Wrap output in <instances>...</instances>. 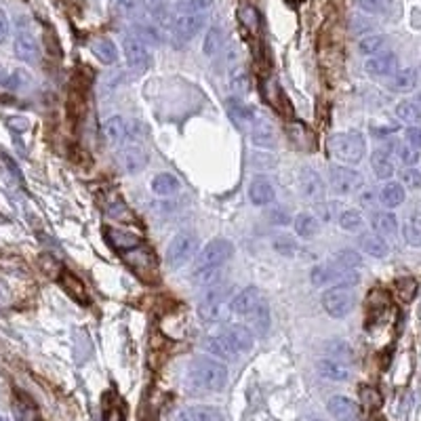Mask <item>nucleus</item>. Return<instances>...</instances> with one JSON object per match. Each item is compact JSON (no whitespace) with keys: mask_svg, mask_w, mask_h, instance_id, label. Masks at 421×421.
I'll return each instance as SVG.
<instances>
[{"mask_svg":"<svg viewBox=\"0 0 421 421\" xmlns=\"http://www.w3.org/2000/svg\"><path fill=\"white\" fill-rule=\"evenodd\" d=\"M15 55H17L22 61H28V63L38 61L40 51H38L36 40H34L30 34H26V32L17 34V38H15Z\"/></svg>","mask_w":421,"mask_h":421,"instance_id":"7c9ffc66","label":"nucleus"},{"mask_svg":"<svg viewBox=\"0 0 421 421\" xmlns=\"http://www.w3.org/2000/svg\"><path fill=\"white\" fill-rule=\"evenodd\" d=\"M327 411L337 421H358L360 419V406L348 398V396H333L327 402Z\"/></svg>","mask_w":421,"mask_h":421,"instance_id":"dca6fc26","label":"nucleus"},{"mask_svg":"<svg viewBox=\"0 0 421 421\" xmlns=\"http://www.w3.org/2000/svg\"><path fill=\"white\" fill-rule=\"evenodd\" d=\"M123 49H125V59H127V66H129L131 70H135V72H144V70H148V68H150V63H152V53H150V47H148L144 40H139L135 34H131V36H127V38H125Z\"/></svg>","mask_w":421,"mask_h":421,"instance_id":"9d476101","label":"nucleus"},{"mask_svg":"<svg viewBox=\"0 0 421 421\" xmlns=\"http://www.w3.org/2000/svg\"><path fill=\"white\" fill-rule=\"evenodd\" d=\"M305 421H327V419H323V417H307Z\"/></svg>","mask_w":421,"mask_h":421,"instance_id":"bf43d9fd","label":"nucleus"},{"mask_svg":"<svg viewBox=\"0 0 421 421\" xmlns=\"http://www.w3.org/2000/svg\"><path fill=\"white\" fill-rule=\"evenodd\" d=\"M194 280L200 284V286H217L220 280H222V268L217 270H202V272H194Z\"/></svg>","mask_w":421,"mask_h":421,"instance_id":"de8ad7c7","label":"nucleus"},{"mask_svg":"<svg viewBox=\"0 0 421 421\" xmlns=\"http://www.w3.org/2000/svg\"><path fill=\"white\" fill-rule=\"evenodd\" d=\"M0 421H9V419H5V417H0Z\"/></svg>","mask_w":421,"mask_h":421,"instance_id":"e2e57ef3","label":"nucleus"},{"mask_svg":"<svg viewBox=\"0 0 421 421\" xmlns=\"http://www.w3.org/2000/svg\"><path fill=\"white\" fill-rule=\"evenodd\" d=\"M331 261H333L335 266L344 268V270H358V268L362 266V257H360V253L354 251V249H339V251L333 255Z\"/></svg>","mask_w":421,"mask_h":421,"instance_id":"ea45409f","label":"nucleus"},{"mask_svg":"<svg viewBox=\"0 0 421 421\" xmlns=\"http://www.w3.org/2000/svg\"><path fill=\"white\" fill-rule=\"evenodd\" d=\"M243 20H245V24H247L251 30H255V28H257V22H259V20H257V13H255L251 7L243 9Z\"/></svg>","mask_w":421,"mask_h":421,"instance_id":"6e6d98bb","label":"nucleus"},{"mask_svg":"<svg viewBox=\"0 0 421 421\" xmlns=\"http://www.w3.org/2000/svg\"><path fill=\"white\" fill-rule=\"evenodd\" d=\"M415 103H417L419 108H421V93H417V97H415Z\"/></svg>","mask_w":421,"mask_h":421,"instance_id":"052dcab7","label":"nucleus"},{"mask_svg":"<svg viewBox=\"0 0 421 421\" xmlns=\"http://www.w3.org/2000/svg\"><path fill=\"white\" fill-rule=\"evenodd\" d=\"M61 284H63V289H66V291H68L76 301H80V303H86V301H89V295H86L84 284H82L74 274L63 272V276H61Z\"/></svg>","mask_w":421,"mask_h":421,"instance_id":"79ce46f5","label":"nucleus"},{"mask_svg":"<svg viewBox=\"0 0 421 421\" xmlns=\"http://www.w3.org/2000/svg\"><path fill=\"white\" fill-rule=\"evenodd\" d=\"M402 236L408 247H421V210H415L404 220Z\"/></svg>","mask_w":421,"mask_h":421,"instance_id":"473e14b6","label":"nucleus"},{"mask_svg":"<svg viewBox=\"0 0 421 421\" xmlns=\"http://www.w3.org/2000/svg\"><path fill=\"white\" fill-rule=\"evenodd\" d=\"M152 3H164V0H152Z\"/></svg>","mask_w":421,"mask_h":421,"instance_id":"680f3d73","label":"nucleus"},{"mask_svg":"<svg viewBox=\"0 0 421 421\" xmlns=\"http://www.w3.org/2000/svg\"><path fill=\"white\" fill-rule=\"evenodd\" d=\"M360 396H362V404H365L367 408H377V406H381V396H379L377 390H373V388H362V390H360Z\"/></svg>","mask_w":421,"mask_h":421,"instance_id":"603ef678","label":"nucleus"},{"mask_svg":"<svg viewBox=\"0 0 421 421\" xmlns=\"http://www.w3.org/2000/svg\"><path fill=\"white\" fill-rule=\"evenodd\" d=\"M274 249H276L280 255H284V257H293V255L299 251V245H297L295 240H291L289 236H282V238H276V240H274Z\"/></svg>","mask_w":421,"mask_h":421,"instance_id":"3c124183","label":"nucleus"},{"mask_svg":"<svg viewBox=\"0 0 421 421\" xmlns=\"http://www.w3.org/2000/svg\"><path fill=\"white\" fill-rule=\"evenodd\" d=\"M9 127L15 129V131H26V129H28V121H26V118H11V121H9Z\"/></svg>","mask_w":421,"mask_h":421,"instance_id":"13d9d810","label":"nucleus"},{"mask_svg":"<svg viewBox=\"0 0 421 421\" xmlns=\"http://www.w3.org/2000/svg\"><path fill=\"white\" fill-rule=\"evenodd\" d=\"M327 350L331 352V358H335V360H339V362H344L346 358H348V360L352 358L350 346H348L346 342H342V339H333L331 344H327Z\"/></svg>","mask_w":421,"mask_h":421,"instance_id":"8fccbe9b","label":"nucleus"},{"mask_svg":"<svg viewBox=\"0 0 421 421\" xmlns=\"http://www.w3.org/2000/svg\"><path fill=\"white\" fill-rule=\"evenodd\" d=\"M358 51L367 57H375L388 51V38L383 34H367L358 40Z\"/></svg>","mask_w":421,"mask_h":421,"instance_id":"f704fd0d","label":"nucleus"},{"mask_svg":"<svg viewBox=\"0 0 421 421\" xmlns=\"http://www.w3.org/2000/svg\"><path fill=\"white\" fill-rule=\"evenodd\" d=\"M198 245H200V240H198V236L196 234H192V232H181V234H177L171 243H169V247H167V255H164V259H167V263L171 266V268H183L185 263H190L192 259H196V255H198Z\"/></svg>","mask_w":421,"mask_h":421,"instance_id":"0eeeda50","label":"nucleus"},{"mask_svg":"<svg viewBox=\"0 0 421 421\" xmlns=\"http://www.w3.org/2000/svg\"><path fill=\"white\" fill-rule=\"evenodd\" d=\"M13 415H15V421H36V408L32 406L28 398H22V396L13 400Z\"/></svg>","mask_w":421,"mask_h":421,"instance_id":"a18cd8bd","label":"nucleus"},{"mask_svg":"<svg viewBox=\"0 0 421 421\" xmlns=\"http://www.w3.org/2000/svg\"><path fill=\"white\" fill-rule=\"evenodd\" d=\"M224 43H226V34L220 26H213L208 28L206 34H204V43H202V51L206 57H215L222 49H224Z\"/></svg>","mask_w":421,"mask_h":421,"instance_id":"72a5a7b5","label":"nucleus"},{"mask_svg":"<svg viewBox=\"0 0 421 421\" xmlns=\"http://www.w3.org/2000/svg\"><path fill=\"white\" fill-rule=\"evenodd\" d=\"M9 36V20L5 15V11H0V43H5Z\"/></svg>","mask_w":421,"mask_h":421,"instance_id":"4d7b16f0","label":"nucleus"},{"mask_svg":"<svg viewBox=\"0 0 421 421\" xmlns=\"http://www.w3.org/2000/svg\"><path fill=\"white\" fill-rule=\"evenodd\" d=\"M101 133L110 146H121L129 137V123L123 116H110L103 123Z\"/></svg>","mask_w":421,"mask_h":421,"instance_id":"aec40b11","label":"nucleus"},{"mask_svg":"<svg viewBox=\"0 0 421 421\" xmlns=\"http://www.w3.org/2000/svg\"><path fill=\"white\" fill-rule=\"evenodd\" d=\"M105 238H108L110 247H114L118 251H127V253L141 245V240L135 234H129V232L118 230V228H105Z\"/></svg>","mask_w":421,"mask_h":421,"instance_id":"bb28decb","label":"nucleus"},{"mask_svg":"<svg viewBox=\"0 0 421 421\" xmlns=\"http://www.w3.org/2000/svg\"><path fill=\"white\" fill-rule=\"evenodd\" d=\"M358 247L362 253H367L369 257H375V259H383L390 255V245L385 238L377 236V234H362L358 238Z\"/></svg>","mask_w":421,"mask_h":421,"instance_id":"393cba45","label":"nucleus"},{"mask_svg":"<svg viewBox=\"0 0 421 421\" xmlns=\"http://www.w3.org/2000/svg\"><path fill=\"white\" fill-rule=\"evenodd\" d=\"M331 156L346 167H356L367 156V139L358 131H342L329 139Z\"/></svg>","mask_w":421,"mask_h":421,"instance_id":"f03ea898","label":"nucleus"},{"mask_svg":"<svg viewBox=\"0 0 421 421\" xmlns=\"http://www.w3.org/2000/svg\"><path fill=\"white\" fill-rule=\"evenodd\" d=\"M263 303H266V299L261 297L259 289H257V286H247V289H243L240 293H236V295L232 297L230 309H232V314L247 319V316H251V314H253L257 307H261Z\"/></svg>","mask_w":421,"mask_h":421,"instance_id":"9b49d317","label":"nucleus"},{"mask_svg":"<svg viewBox=\"0 0 421 421\" xmlns=\"http://www.w3.org/2000/svg\"><path fill=\"white\" fill-rule=\"evenodd\" d=\"M187 383L202 392H222L228 383V369L213 358H194L187 367Z\"/></svg>","mask_w":421,"mask_h":421,"instance_id":"f257e3e1","label":"nucleus"},{"mask_svg":"<svg viewBox=\"0 0 421 421\" xmlns=\"http://www.w3.org/2000/svg\"><path fill=\"white\" fill-rule=\"evenodd\" d=\"M270 154H261V152H255L253 154V164L257 167V169H268V167H274L276 164V158H268Z\"/></svg>","mask_w":421,"mask_h":421,"instance_id":"5fc2aeb1","label":"nucleus"},{"mask_svg":"<svg viewBox=\"0 0 421 421\" xmlns=\"http://www.w3.org/2000/svg\"><path fill=\"white\" fill-rule=\"evenodd\" d=\"M398 55L392 51H383L375 57H369L365 61V70L373 78H392L400 68H398Z\"/></svg>","mask_w":421,"mask_h":421,"instance_id":"f8f14e48","label":"nucleus"},{"mask_svg":"<svg viewBox=\"0 0 421 421\" xmlns=\"http://www.w3.org/2000/svg\"><path fill=\"white\" fill-rule=\"evenodd\" d=\"M394 112H396V118L408 127H417L421 123V108L415 101H400Z\"/></svg>","mask_w":421,"mask_h":421,"instance_id":"c9c22d12","label":"nucleus"},{"mask_svg":"<svg viewBox=\"0 0 421 421\" xmlns=\"http://www.w3.org/2000/svg\"><path fill=\"white\" fill-rule=\"evenodd\" d=\"M329 185L331 192L337 196H350L365 185L362 173L346 164H331L329 167Z\"/></svg>","mask_w":421,"mask_h":421,"instance_id":"6e6552de","label":"nucleus"},{"mask_svg":"<svg viewBox=\"0 0 421 421\" xmlns=\"http://www.w3.org/2000/svg\"><path fill=\"white\" fill-rule=\"evenodd\" d=\"M204 348L213 354L215 358H224V360H236V356H234V352L228 348V344L224 342V337L217 333V335H213V337H208L206 342H204Z\"/></svg>","mask_w":421,"mask_h":421,"instance_id":"a19ab883","label":"nucleus"},{"mask_svg":"<svg viewBox=\"0 0 421 421\" xmlns=\"http://www.w3.org/2000/svg\"><path fill=\"white\" fill-rule=\"evenodd\" d=\"M371 169L377 179H383V181L392 179V175L396 173V167H394V160H392V154L388 148H377L371 154Z\"/></svg>","mask_w":421,"mask_h":421,"instance_id":"4be33fe9","label":"nucleus"},{"mask_svg":"<svg viewBox=\"0 0 421 421\" xmlns=\"http://www.w3.org/2000/svg\"><path fill=\"white\" fill-rule=\"evenodd\" d=\"M220 335L224 337V342L228 344V348L234 352L236 358L240 354L251 352L253 346H255V335L247 325H228Z\"/></svg>","mask_w":421,"mask_h":421,"instance_id":"1a4fd4ad","label":"nucleus"},{"mask_svg":"<svg viewBox=\"0 0 421 421\" xmlns=\"http://www.w3.org/2000/svg\"><path fill=\"white\" fill-rule=\"evenodd\" d=\"M404 139H406V144H408L411 148L421 150V127H419V125H417V127H408V129L404 131Z\"/></svg>","mask_w":421,"mask_h":421,"instance_id":"864d4df0","label":"nucleus"},{"mask_svg":"<svg viewBox=\"0 0 421 421\" xmlns=\"http://www.w3.org/2000/svg\"><path fill=\"white\" fill-rule=\"evenodd\" d=\"M404 198H406V192H404V187H402L400 181H385L383 187L379 190V202H381L388 210L400 206V204L404 202Z\"/></svg>","mask_w":421,"mask_h":421,"instance_id":"a878e982","label":"nucleus"},{"mask_svg":"<svg viewBox=\"0 0 421 421\" xmlns=\"http://www.w3.org/2000/svg\"><path fill=\"white\" fill-rule=\"evenodd\" d=\"M171 421H226V419L220 408L198 404V406H187V408L177 411L171 417Z\"/></svg>","mask_w":421,"mask_h":421,"instance_id":"f3484780","label":"nucleus"},{"mask_svg":"<svg viewBox=\"0 0 421 421\" xmlns=\"http://www.w3.org/2000/svg\"><path fill=\"white\" fill-rule=\"evenodd\" d=\"M247 321H249L247 327L253 331V335H266L268 329H270V309H268V305L263 303L261 307H257L251 316H247Z\"/></svg>","mask_w":421,"mask_h":421,"instance_id":"e433bc0d","label":"nucleus"},{"mask_svg":"<svg viewBox=\"0 0 421 421\" xmlns=\"http://www.w3.org/2000/svg\"><path fill=\"white\" fill-rule=\"evenodd\" d=\"M215 0H177V13L179 15H204Z\"/></svg>","mask_w":421,"mask_h":421,"instance_id":"58836bf2","label":"nucleus"},{"mask_svg":"<svg viewBox=\"0 0 421 421\" xmlns=\"http://www.w3.org/2000/svg\"><path fill=\"white\" fill-rule=\"evenodd\" d=\"M234 255V245L226 238H217L213 243H208L194 259V272L202 270H217L224 268L230 257Z\"/></svg>","mask_w":421,"mask_h":421,"instance_id":"39448f33","label":"nucleus"},{"mask_svg":"<svg viewBox=\"0 0 421 421\" xmlns=\"http://www.w3.org/2000/svg\"><path fill=\"white\" fill-rule=\"evenodd\" d=\"M316 371L323 379H329V381H335V383H344L350 379L352 371L346 362H339L335 358H321L316 362Z\"/></svg>","mask_w":421,"mask_h":421,"instance_id":"6ab92c4d","label":"nucleus"},{"mask_svg":"<svg viewBox=\"0 0 421 421\" xmlns=\"http://www.w3.org/2000/svg\"><path fill=\"white\" fill-rule=\"evenodd\" d=\"M148 152L139 146H127L118 152V164L125 173L137 175L148 167Z\"/></svg>","mask_w":421,"mask_h":421,"instance_id":"4468645a","label":"nucleus"},{"mask_svg":"<svg viewBox=\"0 0 421 421\" xmlns=\"http://www.w3.org/2000/svg\"><path fill=\"white\" fill-rule=\"evenodd\" d=\"M226 105H228L230 118H232L236 125H240V127H245V125L251 127V123H253L255 116H257V112L251 108V105H247L240 97H230V99L226 101Z\"/></svg>","mask_w":421,"mask_h":421,"instance_id":"b1692460","label":"nucleus"},{"mask_svg":"<svg viewBox=\"0 0 421 421\" xmlns=\"http://www.w3.org/2000/svg\"><path fill=\"white\" fill-rule=\"evenodd\" d=\"M276 192L268 177H255L249 185V198L255 206H266L274 200Z\"/></svg>","mask_w":421,"mask_h":421,"instance_id":"5701e85b","label":"nucleus"},{"mask_svg":"<svg viewBox=\"0 0 421 421\" xmlns=\"http://www.w3.org/2000/svg\"><path fill=\"white\" fill-rule=\"evenodd\" d=\"M356 7L369 15H388L394 9L392 0H356Z\"/></svg>","mask_w":421,"mask_h":421,"instance_id":"37998d69","label":"nucleus"},{"mask_svg":"<svg viewBox=\"0 0 421 421\" xmlns=\"http://www.w3.org/2000/svg\"><path fill=\"white\" fill-rule=\"evenodd\" d=\"M251 137H253V144L257 148H263V150H272L276 146V131L272 127V123L263 116H255V121L251 123Z\"/></svg>","mask_w":421,"mask_h":421,"instance_id":"a211bd4d","label":"nucleus"},{"mask_svg":"<svg viewBox=\"0 0 421 421\" xmlns=\"http://www.w3.org/2000/svg\"><path fill=\"white\" fill-rule=\"evenodd\" d=\"M321 301L331 319H346L356 307V293L352 286H331L323 293Z\"/></svg>","mask_w":421,"mask_h":421,"instance_id":"423d86ee","label":"nucleus"},{"mask_svg":"<svg viewBox=\"0 0 421 421\" xmlns=\"http://www.w3.org/2000/svg\"><path fill=\"white\" fill-rule=\"evenodd\" d=\"M400 183L408 190H421V171L417 167H406L400 173Z\"/></svg>","mask_w":421,"mask_h":421,"instance_id":"49530a36","label":"nucleus"},{"mask_svg":"<svg viewBox=\"0 0 421 421\" xmlns=\"http://www.w3.org/2000/svg\"><path fill=\"white\" fill-rule=\"evenodd\" d=\"M232 286L226 284H217V286H210L204 297L200 299L198 305V314L204 323H226L230 319V303H232Z\"/></svg>","mask_w":421,"mask_h":421,"instance_id":"7ed1b4c3","label":"nucleus"},{"mask_svg":"<svg viewBox=\"0 0 421 421\" xmlns=\"http://www.w3.org/2000/svg\"><path fill=\"white\" fill-rule=\"evenodd\" d=\"M293 228H295V234L301 236V238H312L321 232V220L312 215V213H299L293 222Z\"/></svg>","mask_w":421,"mask_h":421,"instance_id":"2f4dec72","label":"nucleus"},{"mask_svg":"<svg viewBox=\"0 0 421 421\" xmlns=\"http://www.w3.org/2000/svg\"><path fill=\"white\" fill-rule=\"evenodd\" d=\"M230 86L234 89L236 97H243V95H247L251 91V78H249L245 68L238 66V68H234L230 72Z\"/></svg>","mask_w":421,"mask_h":421,"instance_id":"c03bdc74","label":"nucleus"},{"mask_svg":"<svg viewBox=\"0 0 421 421\" xmlns=\"http://www.w3.org/2000/svg\"><path fill=\"white\" fill-rule=\"evenodd\" d=\"M91 51H93V55H95L101 63H105V66H114V63L118 61V55H121L116 43L110 40V38H99V40H95V43L91 45Z\"/></svg>","mask_w":421,"mask_h":421,"instance_id":"cd10ccee","label":"nucleus"},{"mask_svg":"<svg viewBox=\"0 0 421 421\" xmlns=\"http://www.w3.org/2000/svg\"><path fill=\"white\" fill-rule=\"evenodd\" d=\"M388 86H390V91H394V93H411V91H415V86H417V70H413V68H402V70H398V72L390 78Z\"/></svg>","mask_w":421,"mask_h":421,"instance_id":"c85d7f7f","label":"nucleus"},{"mask_svg":"<svg viewBox=\"0 0 421 421\" xmlns=\"http://www.w3.org/2000/svg\"><path fill=\"white\" fill-rule=\"evenodd\" d=\"M369 421H377V419H369Z\"/></svg>","mask_w":421,"mask_h":421,"instance_id":"0e129e2a","label":"nucleus"},{"mask_svg":"<svg viewBox=\"0 0 421 421\" xmlns=\"http://www.w3.org/2000/svg\"><path fill=\"white\" fill-rule=\"evenodd\" d=\"M179 190H181V181L171 173H158L152 179V192L158 198H169V196L177 194Z\"/></svg>","mask_w":421,"mask_h":421,"instance_id":"c756f323","label":"nucleus"},{"mask_svg":"<svg viewBox=\"0 0 421 421\" xmlns=\"http://www.w3.org/2000/svg\"><path fill=\"white\" fill-rule=\"evenodd\" d=\"M371 228L373 234L381 238H392L398 232V220L392 210H377V213L371 215Z\"/></svg>","mask_w":421,"mask_h":421,"instance_id":"412c9836","label":"nucleus"},{"mask_svg":"<svg viewBox=\"0 0 421 421\" xmlns=\"http://www.w3.org/2000/svg\"><path fill=\"white\" fill-rule=\"evenodd\" d=\"M396 154H398V160L404 164V169L406 167H417V162H419V150H415V148H411L408 144H404V146H398L396 148Z\"/></svg>","mask_w":421,"mask_h":421,"instance_id":"09e8293b","label":"nucleus"},{"mask_svg":"<svg viewBox=\"0 0 421 421\" xmlns=\"http://www.w3.org/2000/svg\"><path fill=\"white\" fill-rule=\"evenodd\" d=\"M299 190L301 194L307 198V200H323L325 198V181L323 177L319 175V171L316 169H309V167H303L301 173H299Z\"/></svg>","mask_w":421,"mask_h":421,"instance_id":"ddd939ff","label":"nucleus"},{"mask_svg":"<svg viewBox=\"0 0 421 421\" xmlns=\"http://www.w3.org/2000/svg\"><path fill=\"white\" fill-rule=\"evenodd\" d=\"M339 228L344 232H350V234H360L365 230V217L360 210L356 208H348L339 215Z\"/></svg>","mask_w":421,"mask_h":421,"instance_id":"4c0bfd02","label":"nucleus"},{"mask_svg":"<svg viewBox=\"0 0 421 421\" xmlns=\"http://www.w3.org/2000/svg\"><path fill=\"white\" fill-rule=\"evenodd\" d=\"M206 26V17L204 15H179L173 24V34L177 40L187 43L192 40L196 34H200Z\"/></svg>","mask_w":421,"mask_h":421,"instance_id":"2eb2a0df","label":"nucleus"},{"mask_svg":"<svg viewBox=\"0 0 421 421\" xmlns=\"http://www.w3.org/2000/svg\"><path fill=\"white\" fill-rule=\"evenodd\" d=\"M309 282L314 286H323V289H331V286H356L360 282V274L356 270H344V268L335 266L333 261H327V263H321V266L312 268Z\"/></svg>","mask_w":421,"mask_h":421,"instance_id":"20e7f679","label":"nucleus"}]
</instances>
